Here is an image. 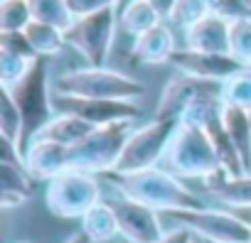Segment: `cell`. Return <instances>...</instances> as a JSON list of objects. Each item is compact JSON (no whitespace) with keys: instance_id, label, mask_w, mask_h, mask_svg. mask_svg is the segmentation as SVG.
I'll return each instance as SVG.
<instances>
[{"instance_id":"obj_17","label":"cell","mask_w":251,"mask_h":243,"mask_svg":"<svg viewBox=\"0 0 251 243\" xmlns=\"http://www.w3.org/2000/svg\"><path fill=\"white\" fill-rule=\"evenodd\" d=\"M175 49L177 47H175L173 30L165 22H160L153 30H148L141 37L133 40L131 54L141 64H165V62H170V57L175 54Z\"/></svg>"},{"instance_id":"obj_13","label":"cell","mask_w":251,"mask_h":243,"mask_svg":"<svg viewBox=\"0 0 251 243\" xmlns=\"http://www.w3.org/2000/svg\"><path fill=\"white\" fill-rule=\"evenodd\" d=\"M180 74L197 76V79H209V81H226L234 74L244 69L241 62H236L231 54H212V52H197V49H175L170 62Z\"/></svg>"},{"instance_id":"obj_31","label":"cell","mask_w":251,"mask_h":243,"mask_svg":"<svg viewBox=\"0 0 251 243\" xmlns=\"http://www.w3.org/2000/svg\"><path fill=\"white\" fill-rule=\"evenodd\" d=\"M207 3H209V13L224 18L226 22L251 18V8L244 3V0H207Z\"/></svg>"},{"instance_id":"obj_27","label":"cell","mask_w":251,"mask_h":243,"mask_svg":"<svg viewBox=\"0 0 251 243\" xmlns=\"http://www.w3.org/2000/svg\"><path fill=\"white\" fill-rule=\"evenodd\" d=\"M229 54L241 64L251 62V18L229 22Z\"/></svg>"},{"instance_id":"obj_32","label":"cell","mask_w":251,"mask_h":243,"mask_svg":"<svg viewBox=\"0 0 251 243\" xmlns=\"http://www.w3.org/2000/svg\"><path fill=\"white\" fill-rule=\"evenodd\" d=\"M0 52H10L25 59H40L25 32H0Z\"/></svg>"},{"instance_id":"obj_22","label":"cell","mask_w":251,"mask_h":243,"mask_svg":"<svg viewBox=\"0 0 251 243\" xmlns=\"http://www.w3.org/2000/svg\"><path fill=\"white\" fill-rule=\"evenodd\" d=\"M163 20L158 18V13L148 5V0H128L123 5V10L118 13V27L131 35L133 40L141 37L143 32L153 30L155 25H160Z\"/></svg>"},{"instance_id":"obj_14","label":"cell","mask_w":251,"mask_h":243,"mask_svg":"<svg viewBox=\"0 0 251 243\" xmlns=\"http://www.w3.org/2000/svg\"><path fill=\"white\" fill-rule=\"evenodd\" d=\"M25 170L35 182H50L69 170V148L52 140H32L25 148Z\"/></svg>"},{"instance_id":"obj_3","label":"cell","mask_w":251,"mask_h":243,"mask_svg":"<svg viewBox=\"0 0 251 243\" xmlns=\"http://www.w3.org/2000/svg\"><path fill=\"white\" fill-rule=\"evenodd\" d=\"M168 172H173L180 179L195 177V179H204L222 167L219 155L209 140V135L200 128V126H190V123H177V131L168 145V153L163 157V165Z\"/></svg>"},{"instance_id":"obj_33","label":"cell","mask_w":251,"mask_h":243,"mask_svg":"<svg viewBox=\"0 0 251 243\" xmlns=\"http://www.w3.org/2000/svg\"><path fill=\"white\" fill-rule=\"evenodd\" d=\"M67 5L74 18H86V15L101 13L106 8H116L118 0H67Z\"/></svg>"},{"instance_id":"obj_6","label":"cell","mask_w":251,"mask_h":243,"mask_svg":"<svg viewBox=\"0 0 251 243\" xmlns=\"http://www.w3.org/2000/svg\"><path fill=\"white\" fill-rule=\"evenodd\" d=\"M131 131H133L131 123H111L96 128L84 143L69 148V170H79L89 175L113 172Z\"/></svg>"},{"instance_id":"obj_10","label":"cell","mask_w":251,"mask_h":243,"mask_svg":"<svg viewBox=\"0 0 251 243\" xmlns=\"http://www.w3.org/2000/svg\"><path fill=\"white\" fill-rule=\"evenodd\" d=\"M52 108H54V113L76 115L96 128L111 126V123H133L141 115L138 101L79 98V96H64V93H54V91H52Z\"/></svg>"},{"instance_id":"obj_40","label":"cell","mask_w":251,"mask_h":243,"mask_svg":"<svg viewBox=\"0 0 251 243\" xmlns=\"http://www.w3.org/2000/svg\"><path fill=\"white\" fill-rule=\"evenodd\" d=\"M118 243H131V241H123V238H121V241H118Z\"/></svg>"},{"instance_id":"obj_8","label":"cell","mask_w":251,"mask_h":243,"mask_svg":"<svg viewBox=\"0 0 251 243\" xmlns=\"http://www.w3.org/2000/svg\"><path fill=\"white\" fill-rule=\"evenodd\" d=\"M168 221L190 228L204 243H251V226L241 221L231 209H185L165 211Z\"/></svg>"},{"instance_id":"obj_19","label":"cell","mask_w":251,"mask_h":243,"mask_svg":"<svg viewBox=\"0 0 251 243\" xmlns=\"http://www.w3.org/2000/svg\"><path fill=\"white\" fill-rule=\"evenodd\" d=\"M94 131H96V126L86 123V120H81V118H76V115L54 113V118L35 135V140H52V143L64 145V148H76V145L84 143Z\"/></svg>"},{"instance_id":"obj_15","label":"cell","mask_w":251,"mask_h":243,"mask_svg":"<svg viewBox=\"0 0 251 243\" xmlns=\"http://www.w3.org/2000/svg\"><path fill=\"white\" fill-rule=\"evenodd\" d=\"M182 40L187 49L212 52V54H229V22L219 15H207L182 30Z\"/></svg>"},{"instance_id":"obj_38","label":"cell","mask_w":251,"mask_h":243,"mask_svg":"<svg viewBox=\"0 0 251 243\" xmlns=\"http://www.w3.org/2000/svg\"><path fill=\"white\" fill-rule=\"evenodd\" d=\"M244 71H246V74L251 76V62H249V64H244Z\"/></svg>"},{"instance_id":"obj_28","label":"cell","mask_w":251,"mask_h":243,"mask_svg":"<svg viewBox=\"0 0 251 243\" xmlns=\"http://www.w3.org/2000/svg\"><path fill=\"white\" fill-rule=\"evenodd\" d=\"M222 101L239 106V108H251V76L241 69L239 74H234L231 79L224 81L222 86Z\"/></svg>"},{"instance_id":"obj_16","label":"cell","mask_w":251,"mask_h":243,"mask_svg":"<svg viewBox=\"0 0 251 243\" xmlns=\"http://www.w3.org/2000/svg\"><path fill=\"white\" fill-rule=\"evenodd\" d=\"M202 187L224 209L251 206V172L241 175V177H231L226 170H219V172L204 177Z\"/></svg>"},{"instance_id":"obj_2","label":"cell","mask_w":251,"mask_h":243,"mask_svg":"<svg viewBox=\"0 0 251 243\" xmlns=\"http://www.w3.org/2000/svg\"><path fill=\"white\" fill-rule=\"evenodd\" d=\"M52 88L54 93L64 96L106 98V101H138V96L146 93V84L108 66L69 69L54 79Z\"/></svg>"},{"instance_id":"obj_26","label":"cell","mask_w":251,"mask_h":243,"mask_svg":"<svg viewBox=\"0 0 251 243\" xmlns=\"http://www.w3.org/2000/svg\"><path fill=\"white\" fill-rule=\"evenodd\" d=\"M32 22L27 0H0V32H25Z\"/></svg>"},{"instance_id":"obj_12","label":"cell","mask_w":251,"mask_h":243,"mask_svg":"<svg viewBox=\"0 0 251 243\" xmlns=\"http://www.w3.org/2000/svg\"><path fill=\"white\" fill-rule=\"evenodd\" d=\"M222 81H209V79H197V76H187V74H177L175 79H170L158 98L155 106V118H173L180 120V115L185 113V108L202 98V96H222Z\"/></svg>"},{"instance_id":"obj_1","label":"cell","mask_w":251,"mask_h":243,"mask_svg":"<svg viewBox=\"0 0 251 243\" xmlns=\"http://www.w3.org/2000/svg\"><path fill=\"white\" fill-rule=\"evenodd\" d=\"M103 177L118 194L131 197V199L155 209L158 214L207 206L197 192H192L187 184H182V179L175 177L173 172H168L165 167H153V170H143V172H133V175L108 172Z\"/></svg>"},{"instance_id":"obj_39","label":"cell","mask_w":251,"mask_h":243,"mask_svg":"<svg viewBox=\"0 0 251 243\" xmlns=\"http://www.w3.org/2000/svg\"><path fill=\"white\" fill-rule=\"evenodd\" d=\"M244 3H246V5H249V8H251V0H244Z\"/></svg>"},{"instance_id":"obj_5","label":"cell","mask_w":251,"mask_h":243,"mask_svg":"<svg viewBox=\"0 0 251 243\" xmlns=\"http://www.w3.org/2000/svg\"><path fill=\"white\" fill-rule=\"evenodd\" d=\"M10 91L13 101L18 103L23 113V126H25V148L35 140V135L54 118L52 108V91H50V69L45 57H40L32 69L13 86H3Z\"/></svg>"},{"instance_id":"obj_25","label":"cell","mask_w":251,"mask_h":243,"mask_svg":"<svg viewBox=\"0 0 251 243\" xmlns=\"http://www.w3.org/2000/svg\"><path fill=\"white\" fill-rule=\"evenodd\" d=\"M27 5H30L32 20L54 25L62 32L74 22V15H72V10L67 5V0H27Z\"/></svg>"},{"instance_id":"obj_20","label":"cell","mask_w":251,"mask_h":243,"mask_svg":"<svg viewBox=\"0 0 251 243\" xmlns=\"http://www.w3.org/2000/svg\"><path fill=\"white\" fill-rule=\"evenodd\" d=\"M79 223H81V233L91 243H108L116 236H121L118 219H116V211H113V206H111L108 199H101L99 204H94L79 219Z\"/></svg>"},{"instance_id":"obj_37","label":"cell","mask_w":251,"mask_h":243,"mask_svg":"<svg viewBox=\"0 0 251 243\" xmlns=\"http://www.w3.org/2000/svg\"><path fill=\"white\" fill-rule=\"evenodd\" d=\"M64 243H91V241H89V238H86L81 231H76V233H72V236H69Z\"/></svg>"},{"instance_id":"obj_41","label":"cell","mask_w":251,"mask_h":243,"mask_svg":"<svg viewBox=\"0 0 251 243\" xmlns=\"http://www.w3.org/2000/svg\"><path fill=\"white\" fill-rule=\"evenodd\" d=\"M18 243H32V241H18Z\"/></svg>"},{"instance_id":"obj_29","label":"cell","mask_w":251,"mask_h":243,"mask_svg":"<svg viewBox=\"0 0 251 243\" xmlns=\"http://www.w3.org/2000/svg\"><path fill=\"white\" fill-rule=\"evenodd\" d=\"M207 15H209V3L207 0H177L175 13L170 18V25L180 27V30H187L190 25H195L197 20H202Z\"/></svg>"},{"instance_id":"obj_7","label":"cell","mask_w":251,"mask_h":243,"mask_svg":"<svg viewBox=\"0 0 251 243\" xmlns=\"http://www.w3.org/2000/svg\"><path fill=\"white\" fill-rule=\"evenodd\" d=\"M118 27V5L106 8L101 13L74 18V22L64 30V42L84 57L89 66H106Z\"/></svg>"},{"instance_id":"obj_42","label":"cell","mask_w":251,"mask_h":243,"mask_svg":"<svg viewBox=\"0 0 251 243\" xmlns=\"http://www.w3.org/2000/svg\"><path fill=\"white\" fill-rule=\"evenodd\" d=\"M249 118H251V108H249Z\"/></svg>"},{"instance_id":"obj_24","label":"cell","mask_w":251,"mask_h":243,"mask_svg":"<svg viewBox=\"0 0 251 243\" xmlns=\"http://www.w3.org/2000/svg\"><path fill=\"white\" fill-rule=\"evenodd\" d=\"M25 35L32 44V49L37 52V57H57L62 49H64V32L54 25H47V22H37L32 20L27 27H25Z\"/></svg>"},{"instance_id":"obj_9","label":"cell","mask_w":251,"mask_h":243,"mask_svg":"<svg viewBox=\"0 0 251 243\" xmlns=\"http://www.w3.org/2000/svg\"><path fill=\"white\" fill-rule=\"evenodd\" d=\"M103 197L96 175L79 172V170H67L57 175L54 179L47 182V192H45L47 209L62 219H81Z\"/></svg>"},{"instance_id":"obj_30","label":"cell","mask_w":251,"mask_h":243,"mask_svg":"<svg viewBox=\"0 0 251 243\" xmlns=\"http://www.w3.org/2000/svg\"><path fill=\"white\" fill-rule=\"evenodd\" d=\"M37 59H25L10 52H0V84L3 86H13L18 84L35 64Z\"/></svg>"},{"instance_id":"obj_21","label":"cell","mask_w":251,"mask_h":243,"mask_svg":"<svg viewBox=\"0 0 251 243\" xmlns=\"http://www.w3.org/2000/svg\"><path fill=\"white\" fill-rule=\"evenodd\" d=\"M222 120H224V128H226L246 172H251V118H249V110L231 106V103H224Z\"/></svg>"},{"instance_id":"obj_4","label":"cell","mask_w":251,"mask_h":243,"mask_svg":"<svg viewBox=\"0 0 251 243\" xmlns=\"http://www.w3.org/2000/svg\"><path fill=\"white\" fill-rule=\"evenodd\" d=\"M177 123L180 120H173V118H153L148 123L133 128L123 145V153L118 157L113 175H133V172L160 167L168 153V145L177 131Z\"/></svg>"},{"instance_id":"obj_43","label":"cell","mask_w":251,"mask_h":243,"mask_svg":"<svg viewBox=\"0 0 251 243\" xmlns=\"http://www.w3.org/2000/svg\"><path fill=\"white\" fill-rule=\"evenodd\" d=\"M197 243H204V241H200V238H197Z\"/></svg>"},{"instance_id":"obj_11","label":"cell","mask_w":251,"mask_h":243,"mask_svg":"<svg viewBox=\"0 0 251 243\" xmlns=\"http://www.w3.org/2000/svg\"><path fill=\"white\" fill-rule=\"evenodd\" d=\"M111 206L116 211L118 219V228H121V238L131 241V243H158L165 236L163 228V219L158 216L155 209L126 197V194H113Z\"/></svg>"},{"instance_id":"obj_35","label":"cell","mask_w":251,"mask_h":243,"mask_svg":"<svg viewBox=\"0 0 251 243\" xmlns=\"http://www.w3.org/2000/svg\"><path fill=\"white\" fill-rule=\"evenodd\" d=\"M148 5L158 13V18L163 22H170L173 13H175V5H177V0H148Z\"/></svg>"},{"instance_id":"obj_36","label":"cell","mask_w":251,"mask_h":243,"mask_svg":"<svg viewBox=\"0 0 251 243\" xmlns=\"http://www.w3.org/2000/svg\"><path fill=\"white\" fill-rule=\"evenodd\" d=\"M231 211H234L241 221H246V223L251 226V206H241V209H231Z\"/></svg>"},{"instance_id":"obj_34","label":"cell","mask_w":251,"mask_h":243,"mask_svg":"<svg viewBox=\"0 0 251 243\" xmlns=\"http://www.w3.org/2000/svg\"><path fill=\"white\" fill-rule=\"evenodd\" d=\"M158 243H197V236H195L190 228L175 226V228H168L165 236H163Z\"/></svg>"},{"instance_id":"obj_23","label":"cell","mask_w":251,"mask_h":243,"mask_svg":"<svg viewBox=\"0 0 251 243\" xmlns=\"http://www.w3.org/2000/svg\"><path fill=\"white\" fill-rule=\"evenodd\" d=\"M0 138L20 148L25 155V126H23V113L18 103L13 101L10 91L3 88V106H0Z\"/></svg>"},{"instance_id":"obj_18","label":"cell","mask_w":251,"mask_h":243,"mask_svg":"<svg viewBox=\"0 0 251 243\" xmlns=\"http://www.w3.org/2000/svg\"><path fill=\"white\" fill-rule=\"evenodd\" d=\"M0 179H3V187H0V209L3 211H13L30 201L35 179L27 175L25 165L0 160Z\"/></svg>"}]
</instances>
